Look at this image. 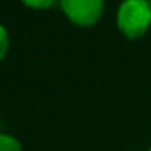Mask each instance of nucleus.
<instances>
[{"label": "nucleus", "instance_id": "39448f33", "mask_svg": "<svg viewBox=\"0 0 151 151\" xmlns=\"http://www.w3.org/2000/svg\"><path fill=\"white\" fill-rule=\"evenodd\" d=\"M8 46H10V41H8V33H7V29L0 24V60L7 55Z\"/></svg>", "mask_w": 151, "mask_h": 151}, {"label": "nucleus", "instance_id": "0eeeda50", "mask_svg": "<svg viewBox=\"0 0 151 151\" xmlns=\"http://www.w3.org/2000/svg\"><path fill=\"white\" fill-rule=\"evenodd\" d=\"M150 151H151V148H150Z\"/></svg>", "mask_w": 151, "mask_h": 151}, {"label": "nucleus", "instance_id": "7ed1b4c3", "mask_svg": "<svg viewBox=\"0 0 151 151\" xmlns=\"http://www.w3.org/2000/svg\"><path fill=\"white\" fill-rule=\"evenodd\" d=\"M0 151H21V145L12 135L0 133Z\"/></svg>", "mask_w": 151, "mask_h": 151}, {"label": "nucleus", "instance_id": "423d86ee", "mask_svg": "<svg viewBox=\"0 0 151 151\" xmlns=\"http://www.w3.org/2000/svg\"><path fill=\"white\" fill-rule=\"evenodd\" d=\"M150 5H151V0H150Z\"/></svg>", "mask_w": 151, "mask_h": 151}, {"label": "nucleus", "instance_id": "f03ea898", "mask_svg": "<svg viewBox=\"0 0 151 151\" xmlns=\"http://www.w3.org/2000/svg\"><path fill=\"white\" fill-rule=\"evenodd\" d=\"M63 13L78 26H93L104 10V0H59Z\"/></svg>", "mask_w": 151, "mask_h": 151}, {"label": "nucleus", "instance_id": "f257e3e1", "mask_svg": "<svg viewBox=\"0 0 151 151\" xmlns=\"http://www.w3.org/2000/svg\"><path fill=\"white\" fill-rule=\"evenodd\" d=\"M151 26V5L148 0H124L117 10V28L128 39H138Z\"/></svg>", "mask_w": 151, "mask_h": 151}, {"label": "nucleus", "instance_id": "20e7f679", "mask_svg": "<svg viewBox=\"0 0 151 151\" xmlns=\"http://www.w3.org/2000/svg\"><path fill=\"white\" fill-rule=\"evenodd\" d=\"M26 7L29 8H36V10H46L50 8L52 5H55L59 0H21Z\"/></svg>", "mask_w": 151, "mask_h": 151}]
</instances>
